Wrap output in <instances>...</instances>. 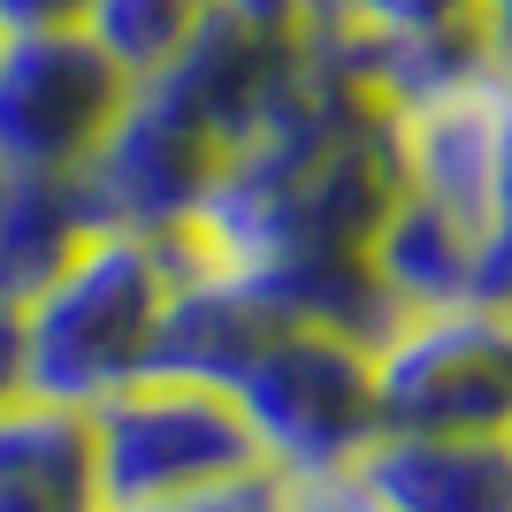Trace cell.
<instances>
[{
  "label": "cell",
  "mask_w": 512,
  "mask_h": 512,
  "mask_svg": "<svg viewBox=\"0 0 512 512\" xmlns=\"http://www.w3.org/2000/svg\"><path fill=\"white\" fill-rule=\"evenodd\" d=\"M176 245L138 230H92L62 276L23 306V390L54 406H100L153 367V337L176 291Z\"/></svg>",
  "instance_id": "6da1fadb"
},
{
  "label": "cell",
  "mask_w": 512,
  "mask_h": 512,
  "mask_svg": "<svg viewBox=\"0 0 512 512\" xmlns=\"http://www.w3.org/2000/svg\"><path fill=\"white\" fill-rule=\"evenodd\" d=\"M237 413L253 428L260 459L283 482H337L375 436V344L337 337V329H276L245 375L230 383Z\"/></svg>",
  "instance_id": "7a4b0ae2"
},
{
  "label": "cell",
  "mask_w": 512,
  "mask_h": 512,
  "mask_svg": "<svg viewBox=\"0 0 512 512\" xmlns=\"http://www.w3.org/2000/svg\"><path fill=\"white\" fill-rule=\"evenodd\" d=\"M92 413V451H100V497L107 505H146V497L214 490L237 474H260L253 428L230 390L184 383V375H138L107 390Z\"/></svg>",
  "instance_id": "3957f363"
},
{
  "label": "cell",
  "mask_w": 512,
  "mask_h": 512,
  "mask_svg": "<svg viewBox=\"0 0 512 512\" xmlns=\"http://www.w3.org/2000/svg\"><path fill=\"white\" fill-rule=\"evenodd\" d=\"M375 413L398 436H505L512 306H421L375 337Z\"/></svg>",
  "instance_id": "277c9868"
},
{
  "label": "cell",
  "mask_w": 512,
  "mask_h": 512,
  "mask_svg": "<svg viewBox=\"0 0 512 512\" xmlns=\"http://www.w3.org/2000/svg\"><path fill=\"white\" fill-rule=\"evenodd\" d=\"M130 100V69L85 23L0 31V169L85 176Z\"/></svg>",
  "instance_id": "5b68a950"
},
{
  "label": "cell",
  "mask_w": 512,
  "mask_h": 512,
  "mask_svg": "<svg viewBox=\"0 0 512 512\" xmlns=\"http://www.w3.org/2000/svg\"><path fill=\"white\" fill-rule=\"evenodd\" d=\"M222 169H230V146L199 123L192 107L169 100L161 85H130L107 146L85 169L92 222L100 230H138V237H176L207 207Z\"/></svg>",
  "instance_id": "8992f818"
},
{
  "label": "cell",
  "mask_w": 512,
  "mask_h": 512,
  "mask_svg": "<svg viewBox=\"0 0 512 512\" xmlns=\"http://www.w3.org/2000/svg\"><path fill=\"white\" fill-rule=\"evenodd\" d=\"M367 512H512V444L505 436H398L337 474Z\"/></svg>",
  "instance_id": "52a82bcc"
},
{
  "label": "cell",
  "mask_w": 512,
  "mask_h": 512,
  "mask_svg": "<svg viewBox=\"0 0 512 512\" xmlns=\"http://www.w3.org/2000/svg\"><path fill=\"white\" fill-rule=\"evenodd\" d=\"M0 512H107L85 406L54 398L0 406Z\"/></svg>",
  "instance_id": "ba28073f"
},
{
  "label": "cell",
  "mask_w": 512,
  "mask_h": 512,
  "mask_svg": "<svg viewBox=\"0 0 512 512\" xmlns=\"http://www.w3.org/2000/svg\"><path fill=\"white\" fill-rule=\"evenodd\" d=\"M100 230L85 199V176H46V169H0V299L31 306L62 276L77 245Z\"/></svg>",
  "instance_id": "9c48e42d"
},
{
  "label": "cell",
  "mask_w": 512,
  "mask_h": 512,
  "mask_svg": "<svg viewBox=\"0 0 512 512\" xmlns=\"http://www.w3.org/2000/svg\"><path fill=\"white\" fill-rule=\"evenodd\" d=\"M367 260H375V283L390 291L398 314L474 299V237L459 230L451 214H436L428 199H413V192H398V207L383 214Z\"/></svg>",
  "instance_id": "30bf717a"
},
{
  "label": "cell",
  "mask_w": 512,
  "mask_h": 512,
  "mask_svg": "<svg viewBox=\"0 0 512 512\" xmlns=\"http://www.w3.org/2000/svg\"><path fill=\"white\" fill-rule=\"evenodd\" d=\"M467 237H474V299L512 306V69L505 62H497L490 153H482V176H474Z\"/></svg>",
  "instance_id": "8fae6325"
},
{
  "label": "cell",
  "mask_w": 512,
  "mask_h": 512,
  "mask_svg": "<svg viewBox=\"0 0 512 512\" xmlns=\"http://www.w3.org/2000/svg\"><path fill=\"white\" fill-rule=\"evenodd\" d=\"M306 31L329 54H367V46L451 39V31H490V23H482V0H314Z\"/></svg>",
  "instance_id": "7c38bea8"
},
{
  "label": "cell",
  "mask_w": 512,
  "mask_h": 512,
  "mask_svg": "<svg viewBox=\"0 0 512 512\" xmlns=\"http://www.w3.org/2000/svg\"><path fill=\"white\" fill-rule=\"evenodd\" d=\"M207 16H214V0H92L85 31L130 69V85H138L153 69H169Z\"/></svg>",
  "instance_id": "4fadbf2b"
},
{
  "label": "cell",
  "mask_w": 512,
  "mask_h": 512,
  "mask_svg": "<svg viewBox=\"0 0 512 512\" xmlns=\"http://www.w3.org/2000/svg\"><path fill=\"white\" fill-rule=\"evenodd\" d=\"M107 512H291V482L276 467L214 482V490H184V497H146V505H107Z\"/></svg>",
  "instance_id": "5bb4252c"
},
{
  "label": "cell",
  "mask_w": 512,
  "mask_h": 512,
  "mask_svg": "<svg viewBox=\"0 0 512 512\" xmlns=\"http://www.w3.org/2000/svg\"><path fill=\"white\" fill-rule=\"evenodd\" d=\"M92 0H0V31H62V23H85Z\"/></svg>",
  "instance_id": "9a60e30c"
},
{
  "label": "cell",
  "mask_w": 512,
  "mask_h": 512,
  "mask_svg": "<svg viewBox=\"0 0 512 512\" xmlns=\"http://www.w3.org/2000/svg\"><path fill=\"white\" fill-rule=\"evenodd\" d=\"M8 398H31V390H23V306L0 299V406Z\"/></svg>",
  "instance_id": "2e32d148"
},
{
  "label": "cell",
  "mask_w": 512,
  "mask_h": 512,
  "mask_svg": "<svg viewBox=\"0 0 512 512\" xmlns=\"http://www.w3.org/2000/svg\"><path fill=\"white\" fill-rule=\"evenodd\" d=\"M291 512H352L344 482H291Z\"/></svg>",
  "instance_id": "e0dca14e"
},
{
  "label": "cell",
  "mask_w": 512,
  "mask_h": 512,
  "mask_svg": "<svg viewBox=\"0 0 512 512\" xmlns=\"http://www.w3.org/2000/svg\"><path fill=\"white\" fill-rule=\"evenodd\" d=\"M482 23H490V46L505 54L512 46V0H482Z\"/></svg>",
  "instance_id": "ac0fdd59"
},
{
  "label": "cell",
  "mask_w": 512,
  "mask_h": 512,
  "mask_svg": "<svg viewBox=\"0 0 512 512\" xmlns=\"http://www.w3.org/2000/svg\"><path fill=\"white\" fill-rule=\"evenodd\" d=\"M344 497H352V490H344ZM352 512H367V505H360V497H352Z\"/></svg>",
  "instance_id": "d6986e66"
},
{
  "label": "cell",
  "mask_w": 512,
  "mask_h": 512,
  "mask_svg": "<svg viewBox=\"0 0 512 512\" xmlns=\"http://www.w3.org/2000/svg\"><path fill=\"white\" fill-rule=\"evenodd\" d=\"M497 62H505V69H512V46H505V54H497Z\"/></svg>",
  "instance_id": "ffe728a7"
},
{
  "label": "cell",
  "mask_w": 512,
  "mask_h": 512,
  "mask_svg": "<svg viewBox=\"0 0 512 512\" xmlns=\"http://www.w3.org/2000/svg\"><path fill=\"white\" fill-rule=\"evenodd\" d=\"M505 444H512V428H505Z\"/></svg>",
  "instance_id": "44dd1931"
}]
</instances>
